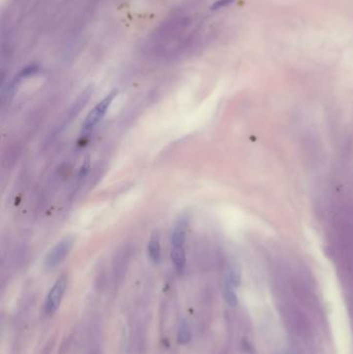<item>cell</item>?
I'll use <instances>...</instances> for the list:
<instances>
[{
    "label": "cell",
    "instance_id": "obj_1",
    "mask_svg": "<svg viewBox=\"0 0 353 354\" xmlns=\"http://www.w3.org/2000/svg\"><path fill=\"white\" fill-rule=\"evenodd\" d=\"M187 226L188 218L186 214H183L176 221L171 235V260L178 273L185 271L187 264L186 240Z\"/></svg>",
    "mask_w": 353,
    "mask_h": 354
},
{
    "label": "cell",
    "instance_id": "obj_2",
    "mask_svg": "<svg viewBox=\"0 0 353 354\" xmlns=\"http://www.w3.org/2000/svg\"><path fill=\"white\" fill-rule=\"evenodd\" d=\"M117 90H112L108 96H106L100 103H98V105L89 112L82 125L81 138L87 137L93 131V128L98 125L101 120L105 117L112 103H113L114 99L117 97Z\"/></svg>",
    "mask_w": 353,
    "mask_h": 354
},
{
    "label": "cell",
    "instance_id": "obj_3",
    "mask_svg": "<svg viewBox=\"0 0 353 354\" xmlns=\"http://www.w3.org/2000/svg\"><path fill=\"white\" fill-rule=\"evenodd\" d=\"M74 238L72 236H67L60 240L59 243H57L51 249L45 259V266L47 269L51 270L62 263L68 256V254L71 253L74 247Z\"/></svg>",
    "mask_w": 353,
    "mask_h": 354
},
{
    "label": "cell",
    "instance_id": "obj_4",
    "mask_svg": "<svg viewBox=\"0 0 353 354\" xmlns=\"http://www.w3.org/2000/svg\"><path fill=\"white\" fill-rule=\"evenodd\" d=\"M66 286L67 279L65 275H62L59 279H57V281L53 285V287L51 288L45 303V313L47 315H52L56 312L63 298Z\"/></svg>",
    "mask_w": 353,
    "mask_h": 354
},
{
    "label": "cell",
    "instance_id": "obj_5",
    "mask_svg": "<svg viewBox=\"0 0 353 354\" xmlns=\"http://www.w3.org/2000/svg\"><path fill=\"white\" fill-rule=\"evenodd\" d=\"M147 253L150 260L154 263H159L161 261L162 256V247H161V236L160 233L156 231L152 233L147 246Z\"/></svg>",
    "mask_w": 353,
    "mask_h": 354
},
{
    "label": "cell",
    "instance_id": "obj_6",
    "mask_svg": "<svg viewBox=\"0 0 353 354\" xmlns=\"http://www.w3.org/2000/svg\"><path fill=\"white\" fill-rule=\"evenodd\" d=\"M92 93V88L91 87H88L86 88L82 93L81 96L78 98V100L76 101V103L73 105V107L70 109V111H68L67 113V119H65V123H70L72 122V120L78 115L79 112L81 111V109L86 105V103L88 102L90 96Z\"/></svg>",
    "mask_w": 353,
    "mask_h": 354
},
{
    "label": "cell",
    "instance_id": "obj_7",
    "mask_svg": "<svg viewBox=\"0 0 353 354\" xmlns=\"http://www.w3.org/2000/svg\"><path fill=\"white\" fill-rule=\"evenodd\" d=\"M224 297L231 307H235L237 305V295L235 292V287L231 284L224 281Z\"/></svg>",
    "mask_w": 353,
    "mask_h": 354
},
{
    "label": "cell",
    "instance_id": "obj_8",
    "mask_svg": "<svg viewBox=\"0 0 353 354\" xmlns=\"http://www.w3.org/2000/svg\"><path fill=\"white\" fill-rule=\"evenodd\" d=\"M191 338H192V334H191L190 329H188V325L185 321L182 322L179 330H178V333H177V342L179 344L185 345L191 341Z\"/></svg>",
    "mask_w": 353,
    "mask_h": 354
},
{
    "label": "cell",
    "instance_id": "obj_9",
    "mask_svg": "<svg viewBox=\"0 0 353 354\" xmlns=\"http://www.w3.org/2000/svg\"><path fill=\"white\" fill-rule=\"evenodd\" d=\"M39 71H40V66L38 64H30L25 68H23L22 72L18 76V80L22 79V78H27L29 76L37 74Z\"/></svg>",
    "mask_w": 353,
    "mask_h": 354
},
{
    "label": "cell",
    "instance_id": "obj_10",
    "mask_svg": "<svg viewBox=\"0 0 353 354\" xmlns=\"http://www.w3.org/2000/svg\"><path fill=\"white\" fill-rule=\"evenodd\" d=\"M232 2H234V0H217V1L211 5L210 8L212 11L220 10V8H223V7L230 5Z\"/></svg>",
    "mask_w": 353,
    "mask_h": 354
},
{
    "label": "cell",
    "instance_id": "obj_11",
    "mask_svg": "<svg viewBox=\"0 0 353 354\" xmlns=\"http://www.w3.org/2000/svg\"><path fill=\"white\" fill-rule=\"evenodd\" d=\"M88 168H89V163H88V161H86L84 165L82 166V169H81V172H80V175H81V176H82V175L84 176V175L86 174V172H87Z\"/></svg>",
    "mask_w": 353,
    "mask_h": 354
}]
</instances>
